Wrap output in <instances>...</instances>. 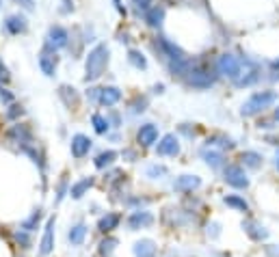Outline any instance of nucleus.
I'll return each mask as SVG.
<instances>
[{
    "instance_id": "nucleus-1",
    "label": "nucleus",
    "mask_w": 279,
    "mask_h": 257,
    "mask_svg": "<svg viewBox=\"0 0 279 257\" xmlns=\"http://www.w3.org/2000/svg\"><path fill=\"white\" fill-rule=\"evenodd\" d=\"M109 63V48L104 44L96 46L91 50V54L87 56V80H96L102 76V71Z\"/></svg>"
},
{
    "instance_id": "nucleus-2",
    "label": "nucleus",
    "mask_w": 279,
    "mask_h": 257,
    "mask_svg": "<svg viewBox=\"0 0 279 257\" xmlns=\"http://www.w3.org/2000/svg\"><path fill=\"white\" fill-rule=\"evenodd\" d=\"M55 227H56V216H50L44 225V236H41V242L37 249L39 257H48L55 251Z\"/></svg>"
},
{
    "instance_id": "nucleus-3",
    "label": "nucleus",
    "mask_w": 279,
    "mask_h": 257,
    "mask_svg": "<svg viewBox=\"0 0 279 257\" xmlns=\"http://www.w3.org/2000/svg\"><path fill=\"white\" fill-rule=\"evenodd\" d=\"M275 102V93L266 91V93H255L249 98V102L245 106H242V115H255V112L264 110L269 104H273Z\"/></svg>"
},
{
    "instance_id": "nucleus-4",
    "label": "nucleus",
    "mask_w": 279,
    "mask_h": 257,
    "mask_svg": "<svg viewBox=\"0 0 279 257\" xmlns=\"http://www.w3.org/2000/svg\"><path fill=\"white\" fill-rule=\"evenodd\" d=\"M154 214L150 210H134L130 212V216L126 218V225L130 231H141V229H147V227L154 225Z\"/></svg>"
},
{
    "instance_id": "nucleus-5",
    "label": "nucleus",
    "mask_w": 279,
    "mask_h": 257,
    "mask_svg": "<svg viewBox=\"0 0 279 257\" xmlns=\"http://www.w3.org/2000/svg\"><path fill=\"white\" fill-rule=\"evenodd\" d=\"M225 184H229L231 188H247L249 186V177H247V173L242 171V166L238 164H227L225 166Z\"/></svg>"
},
{
    "instance_id": "nucleus-6",
    "label": "nucleus",
    "mask_w": 279,
    "mask_h": 257,
    "mask_svg": "<svg viewBox=\"0 0 279 257\" xmlns=\"http://www.w3.org/2000/svg\"><path fill=\"white\" fill-rule=\"evenodd\" d=\"M121 220H123V216L119 212H106L104 216H100V220H98V231L104 236H111L112 231L121 225Z\"/></svg>"
},
{
    "instance_id": "nucleus-7",
    "label": "nucleus",
    "mask_w": 279,
    "mask_h": 257,
    "mask_svg": "<svg viewBox=\"0 0 279 257\" xmlns=\"http://www.w3.org/2000/svg\"><path fill=\"white\" fill-rule=\"evenodd\" d=\"M156 154L158 156H169V158H175L180 154V143L173 134H167L163 136V141L156 145Z\"/></svg>"
},
{
    "instance_id": "nucleus-8",
    "label": "nucleus",
    "mask_w": 279,
    "mask_h": 257,
    "mask_svg": "<svg viewBox=\"0 0 279 257\" xmlns=\"http://www.w3.org/2000/svg\"><path fill=\"white\" fill-rule=\"evenodd\" d=\"M50 52H56L58 48L67 46V31L63 26H52L50 33H48V41H46Z\"/></svg>"
},
{
    "instance_id": "nucleus-9",
    "label": "nucleus",
    "mask_w": 279,
    "mask_h": 257,
    "mask_svg": "<svg viewBox=\"0 0 279 257\" xmlns=\"http://www.w3.org/2000/svg\"><path fill=\"white\" fill-rule=\"evenodd\" d=\"M158 253V247L156 242L150 240V238H141L132 244V255L134 257H156Z\"/></svg>"
},
{
    "instance_id": "nucleus-10",
    "label": "nucleus",
    "mask_w": 279,
    "mask_h": 257,
    "mask_svg": "<svg viewBox=\"0 0 279 257\" xmlns=\"http://www.w3.org/2000/svg\"><path fill=\"white\" fill-rule=\"evenodd\" d=\"M87 236H89V227L85 223H76L69 227V231H67V242H69V247H82L87 240Z\"/></svg>"
},
{
    "instance_id": "nucleus-11",
    "label": "nucleus",
    "mask_w": 279,
    "mask_h": 257,
    "mask_svg": "<svg viewBox=\"0 0 279 257\" xmlns=\"http://www.w3.org/2000/svg\"><path fill=\"white\" fill-rule=\"evenodd\" d=\"M242 229H245V234L251 238L253 242H264L266 238H269V231H266L264 227L260 225L258 220H253V218L245 220V223H242Z\"/></svg>"
},
{
    "instance_id": "nucleus-12",
    "label": "nucleus",
    "mask_w": 279,
    "mask_h": 257,
    "mask_svg": "<svg viewBox=\"0 0 279 257\" xmlns=\"http://www.w3.org/2000/svg\"><path fill=\"white\" fill-rule=\"evenodd\" d=\"M199 186H201V179L197 175H180L173 182V190H177V193H193Z\"/></svg>"
},
{
    "instance_id": "nucleus-13",
    "label": "nucleus",
    "mask_w": 279,
    "mask_h": 257,
    "mask_svg": "<svg viewBox=\"0 0 279 257\" xmlns=\"http://www.w3.org/2000/svg\"><path fill=\"white\" fill-rule=\"evenodd\" d=\"M136 139H139V143L143 147H152L154 143L158 141V128L154 123H145V125H141V130H139V134H136Z\"/></svg>"
},
{
    "instance_id": "nucleus-14",
    "label": "nucleus",
    "mask_w": 279,
    "mask_h": 257,
    "mask_svg": "<svg viewBox=\"0 0 279 257\" xmlns=\"http://www.w3.org/2000/svg\"><path fill=\"white\" fill-rule=\"evenodd\" d=\"M219 71L234 78V76L240 71V61L236 56H231V54H223L221 58H219Z\"/></svg>"
},
{
    "instance_id": "nucleus-15",
    "label": "nucleus",
    "mask_w": 279,
    "mask_h": 257,
    "mask_svg": "<svg viewBox=\"0 0 279 257\" xmlns=\"http://www.w3.org/2000/svg\"><path fill=\"white\" fill-rule=\"evenodd\" d=\"M89 149H91V141H89V136L76 134L72 139V156L74 158H85L89 154Z\"/></svg>"
},
{
    "instance_id": "nucleus-16",
    "label": "nucleus",
    "mask_w": 279,
    "mask_h": 257,
    "mask_svg": "<svg viewBox=\"0 0 279 257\" xmlns=\"http://www.w3.org/2000/svg\"><path fill=\"white\" fill-rule=\"evenodd\" d=\"M91 186H93V177H82L69 186V197H72V199H82Z\"/></svg>"
},
{
    "instance_id": "nucleus-17",
    "label": "nucleus",
    "mask_w": 279,
    "mask_h": 257,
    "mask_svg": "<svg viewBox=\"0 0 279 257\" xmlns=\"http://www.w3.org/2000/svg\"><path fill=\"white\" fill-rule=\"evenodd\" d=\"M117 244H119V240L112 236H104L102 240H100L98 244V255L100 257H112V253L117 251Z\"/></svg>"
},
{
    "instance_id": "nucleus-18",
    "label": "nucleus",
    "mask_w": 279,
    "mask_h": 257,
    "mask_svg": "<svg viewBox=\"0 0 279 257\" xmlns=\"http://www.w3.org/2000/svg\"><path fill=\"white\" fill-rule=\"evenodd\" d=\"M41 218H44V212L37 207V210H35L31 216L24 218L20 223V229H24V231H28V234H33V231H37L39 227H41Z\"/></svg>"
},
{
    "instance_id": "nucleus-19",
    "label": "nucleus",
    "mask_w": 279,
    "mask_h": 257,
    "mask_svg": "<svg viewBox=\"0 0 279 257\" xmlns=\"http://www.w3.org/2000/svg\"><path fill=\"white\" fill-rule=\"evenodd\" d=\"M121 100V91L115 87H106V89H100V104L104 106H112Z\"/></svg>"
},
{
    "instance_id": "nucleus-20",
    "label": "nucleus",
    "mask_w": 279,
    "mask_h": 257,
    "mask_svg": "<svg viewBox=\"0 0 279 257\" xmlns=\"http://www.w3.org/2000/svg\"><path fill=\"white\" fill-rule=\"evenodd\" d=\"M56 54L55 52H44V54L39 56V67L44 69L46 76H55V69H56Z\"/></svg>"
},
{
    "instance_id": "nucleus-21",
    "label": "nucleus",
    "mask_w": 279,
    "mask_h": 257,
    "mask_svg": "<svg viewBox=\"0 0 279 257\" xmlns=\"http://www.w3.org/2000/svg\"><path fill=\"white\" fill-rule=\"evenodd\" d=\"M117 160V152H112V149H109V152H102V154H98L96 160H93V164H96V169L100 171H104V169H109V166L112 164Z\"/></svg>"
},
{
    "instance_id": "nucleus-22",
    "label": "nucleus",
    "mask_w": 279,
    "mask_h": 257,
    "mask_svg": "<svg viewBox=\"0 0 279 257\" xmlns=\"http://www.w3.org/2000/svg\"><path fill=\"white\" fill-rule=\"evenodd\" d=\"M4 26H7V31H9V33L20 35V33H24V31H26V20H24V17H20V15H11V17H7Z\"/></svg>"
},
{
    "instance_id": "nucleus-23",
    "label": "nucleus",
    "mask_w": 279,
    "mask_h": 257,
    "mask_svg": "<svg viewBox=\"0 0 279 257\" xmlns=\"http://www.w3.org/2000/svg\"><path fill=\"white\" fill-rule=\"evenodd\" d=\"M223 203L225 206H229V207H234V210H238V212H249V203L242 199L240 195H227V197H223Z\"/></svg>"
},
{
    "instance_id": "nucleus-24",
    "label": "nucleus",
    "mask_w": 279,
    "mask_h": 257,
    "mask_svg": "<svg viewBox=\"0 0 279 257\" xmlns=\"http://www.w3.org/2000/svg\"><path fill=\"white\" fill-rule=\"evenodd\" d=\"M13 240L22 251H31L33 249V234H28V231H24V229H17L13 234Z\"/></svg>"
},
{
    "instance_id": "nucleus-25",
    "label": "nucleus",
    "mask_w": 279,
    "mask_h": 257,
    "mask_svg": "<svg viewBox=\"0 0 279 257\" xmlns=\"http://www.w3.org/2000/svg\"><path fill=\"white\" fill-rule=\"evenodd\" d=\"M160 46H163V50L169 54V58H173V61H184V54H182V50L180 48H175L171 41H167V39H160Z\"/></svg>"
},
{
    "instance_id": "nucleus-26",
    "label": "nucleus",
    "mask_w": 279,
    "mask_h": 257,
    "mask_svg": "<svg viewBox=\"0 0 279 257\" xmlns=\"http://www.w3.org/2000/svg\"><path fill=\"white\" fill-rule=\"evenodd\" d=\"M163 17H165V9H160V7H154L145 13V20L150 26H160V24H163Z\"/></svg>"
},
{
    "instance_id": "nucleus-27",
    "label": "nucleus",
    "mask_w": 279,
    "mask_h": 257,
    "mask_svg": "<svg viewBox=\"0 0 279 257\" xmlns=\"http://www.w3.org/2000/svg\"><path fill=\"white\" fill-rule=\"evenodd\" d=\"M240 160H242V164L245 166H249V169H258V166L262 164V156L255 154V152H245L240 156Z\"/></svg>"
},
{
    "instance_id": "nucleus-28",
    "label": "nucleus",
    "mask_w": 279,
    "mask_h": 257,
    "mask_svg": "<svg viewBox=\"0 0 279 257\" xmlns=\"http://www.w3.org/2000/svg\"><path fill=\"white\" fill-rule=\"evenodd\" d=\"M204 158H206V162L210 166H215V169H219V166L223 164V154L221 152H204Z\"/></svg>"
},
{
    "instance_id": "nucleus-29",
    "label": "nucleus",
    "mask_w": 279,
    "mask_h": 257,
    "mask_svg": "<svg viewBox=\"0 0 279 257\" xmlns=\"http://www.w3.org/2000/svg\"><path fill=\"white\" fill-rule=\"evenodd\" d=\"M145 173H147V177L158 179V177H165V175H167V166H165V164H150Z\"/></svg>"
},
{
    "instance_id": "nucleus-30",
    "label": "nucleus",
    "mask_w": 279,
    "mask_h": 257,
    "mask_svg": "<svg viewBox=\"0 0 279 257\" xmlns=\"http://www.w3.org/2000/svg\"><path fill=\"white\" fill-rule=\"evenodd\" d=\"M93 128H96L98 134H106V130H109V121L102 117V115H93Z\"/></svg>"
},
{
    "instance_id": "nucleus-31",
    "label": "nucleus",
    "mask_w": 279,
    "mask_h": 257,
    "mask_svg": "<svg viewBox=\"0 0 279 257\" xmlns=\"http://www.w3.org/2000/svg\"><path fill=\"white\" fill-rule=\"evenodd\" d=\"M130 63L134 65V67H145V58H143V54H141V52H136V50H132L130 52Z\"/></svg>"
},
{
    "instance_id": "nucleus-32",
    "label": "nucleus",
    "mask_w": 279,
    "mask_h": 257,
    "mask_svg": "<svg viewBox=\"0 0 279 257\" xmlns=\"http://www.w3.org/2000/svg\"><path fill=\"white\" fill-rule=\"evenodd\" d=\"M65 193H67V179H63V182L58 184V190H56V203H61V201H63Z\"/></svg>"
},
{
    "instance_id": "nucleus-33",
    "label": "nucleus",
    "mask_w": 279,
    "mask_h": 257,
    "mask_svg": "<svg viewBox=\"0 0 279 257\" xmlns=\"http://www.w3.org/2000/svg\"><path fill=\"white\" fill-rule=\"evenodd\" d=\"M266 253H269V257H279V247L277 244H269V247H266Z\"/></svg>"
},
{
    "instance_id": "nucleus-34",
    "label": "nucleus",
    "mask_w": 279,
    "mask_h": 257,
    "mask_svg": "<svg viewBox=\"0 0 279 257\" xmlns=\"http://www.w3.org/2000/svg\"><path fill=\"white\" fill-rule=\"evenodd\" d=\"M208 236H210V238H217V236H219V225H217V223L208 225Z\"/></svg>"
},
{
    "instance_id": "nucleus-35",
    "label": "nucleus",
    "mask_w": 279,
    "mask_h": 257,
    "mask_svg": "<svg viewBox=\"0 0 279 257\" xmlns=\"http://www.w3.org/2000/svg\"><path fill=\"white\" fill-rule=\"evenodd\" d=\"M15 2H20L22 7H24V9H28V11H31V9L35 7V4H33V0H15Z\"/></svg>"
},
{
    "instance_id": "nucleus-36",
    "label": "nucleus",
    "mask_w": 279,
    "mask_h": 257,
    "mask_svg": "<svg viewBox=\"0 0 279 257\" xmlns=\"http://www.w3.org/2000/svg\"><path fill=\"white\" fill-rule=\"evenodd\" d=\"M136 4H139V7H147V4H150V0H134Z\"/></svg>"
},
{
    "instance_id": "nucleus-37",
    "label": "nucleus",
    "mask_w": 279,
    "mask_h": 257,
    "mask_svg": "<svg viewBox=\"0 0 279 257\" xmlns=\"http://www.w3.org/2000/svg\"><path fill=\"white\" fill-rule=\"evenodd\" d=\"M275 117H277V119H279V108H277V110H275Z\"/></svg>"
},
{
    "instance_id": "nucleus-38",
    "label": "nucleus",
    "mask_w": 279,
    "mask_h": 257,
    "mask_svg": "<svg viewBox=\"0 0 279 257\" xmlns=\"http://www.w3.org/2000/svg\"><path fill=\"white\" fill-rule=\"evenodd\" d=\"M277 169H279V154H277Z\"/></svg>"
}]
</instances>
